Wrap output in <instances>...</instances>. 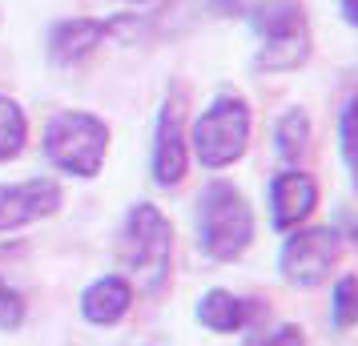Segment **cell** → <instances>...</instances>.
I'll list each match as a JSON object with an SVG mask.
<instances>
[{
    "label": "cell",
    "instance_id": "cell-1",
    "mask_svg": "<svg viewBox=\"0 0 358 346\" xmlns=\"http://www.w3.org/2000/svg\"><path fill=\"white\" fill-rule=\"evenodd\" d=\"M121 262L129 270V282L145 294H162L173 262V226L153 201H133L121 230Z\"/></svg>",
    "mask_w": 358,
    "mask_h": 346
},
{
    "label": "cell",
    "instance_id": "cell-2",
    "mask_svg": "<svg viewBox=\"0 0 358 346\" xmlns=\"http://www.w3.org/2000/svg\"><path fill=\"white\" fill-rule=\"evenodd\" d=\"M254 242V210L238 185L210 182L197 194V246L217 262L242 258Z\"/></svg>",
    "mask_w": 358,
    "mask_h": 346
},
{
    "label": "cell",
    "instance_id": "cell-3",
    "mask_svg": "<svg viewBox=\"0 0 358 346\" xmlns=\"http://www.w3.org/2000/svg\"><path fill=\"white\" fill-rule=\"evenodd\" d=\"M41 145L52 169H61L69 178H97L109 153V125L85 109H69L45 125Z\"/></svg>",
    "mask_w": 358,
    "mask_h": 346
},
{
    "label": "cell",
    "instance_id": "cell-4",
    "mask_svg": "<svg viewBox=\"0 0 358 346\" xmlns=\"http://www.w3.org/2000/svg\"><path fill=\"white\" fill-rule=\"evenodd\" d=\"M250 129H254V117H250L245 97L222 93L194 121L189 149L201 161V169H226V165L242 161V153L250 149Z\"/></svg>",
    "mask_w": 358,
    "mask_h": 346
},
{
    "label": "cell",
    "instance_id": "cell-5",
    "mask_svg": "<svg viewBox=\"0 0 358 346\" xmlns=\"http://www.w3.org/2000/svg\"><path fill=\"white\" fill-rule=\"evenodd\" d=\"M342 254V233L330 226H310V230H290L286 246L278 254L282 278L298 290H314L330 278V270L338 266Z\"/></svg>",
    "mask_w": 358,
    "mask_h": 346
},
{
    "label": "cell",
    "instance_id": "cell-6",
    "mask_svg": "<svg viewBox=\"0 0 358 346\" xmlns=\"http://www.w3.org/2000/svg\"><path fill=\"white\" fill-rule=\"evenodd\" d=\"M61 210V185L52 178H29L17 185H0V233L33 226Z\"/></svg>",
    "mask_w": 358,
    "mask_h": 346
},
{
    "label": "cell",
    "instance_id": "cell-7",
    "mask_svg": "<svg viewBox=\"0 0 358 346\" xmlns=\"http://www.w3.org/2000/svg\"><path fill=\"white\" fill-rule=\"evenodd\" d=\"M149 169H153L157 185H178L185 178V169H189V137H185V121H181V109L173 101H165L162 113H157Z\"/></svg>",
    "mask_w": 358,
    "mask_h": 346
},
{
    "label": "cell",
    "instance_id": "cell-8",
    "mask_svg": "<svg viewBox=\"0 0 358 346\" xmlns=\"http://www.w3.org/2000/svg\"><path fill=\"white\" fill-rule=\"evenodd\" d=\"M318 206V185L302 169H282L270 182V222L274 230H302V222Z\"/></svg>",
    "mask_w": 358,
    "mask_h": 346
},
{
    "label": "cell",
    "instance_id": "cell-9",
    "mask_svg": "<svg viewBox=\"0 0 358 346\" xmlns=\"http://www.w3.org/2000/svg\"><path fill=\"white\" fill-rule=\"evenodd\" d=\"M109 36V24L105 20H93V17H73V20H57L49 29V61L52 65H81L89 61L93 52L105 45Z\"/></svg>",
    "mask_w": 358,
    "mask_h": 346
},
{
    "label": "cell",
    "instance_id": "cell-10",
    "mask_svg": "<svg viewBox=\"0 0 358 346\" xmlns=\"http://www.w3.org/2000/svg\"><path fill=\"white\" fill-rule=\"evenodd\" d=\"M133 310V282L121 274H105V278L89 282L81 290V314L93 326H113Z\"/></svg>",
    "mask_w": 358,
    "mask_h": 346
},
{
    "label": "cell",
    "instance_id": "cell-11",
    "mask_svg": "<svg viewBox=\"0 0 358 346\" xmlns=\"http://www.w3.org/2000/svg\"><path fill=\"white\" fill-rule=\"evenodd\" d=\"M254 318H258V306L250 298H238L234 290L213 286L197 298V322L213 334H242V330H250Z\"/></svg>",
    "mask_w": 358,
    "mask_h": 346
},
{
    "label": "cell",
    "instance_id": "cell-12",
    "mask_svg": "<svg viewBox=\"0 0 358 346\" xmlns=\"http://www.w3.org/2000/svg\"><path fill=\"white\" fill-rule=\"evenodd\" d=\"M306 61H310V24H302V29H294V33L262 41L258 57H254V69H266V73H290V69L306 65Z\"/></svg>",
    "mask_w": 358,
    "mask_h": 346
},
{
    "label": "cell",
    "instance_id": "cell-13",
    "mask_svg": "<svg viewBox=\"0 0 358 346\" xmlns=\"http://www.w3.org/2000/svg\"><path fill=\"white\" fill-rule=\"evenodd\" d=\"M24 141H29V117L13 97L0 93V161H13L24 153Z\"/></svg>",
    "mask_w": 358,
    "mask_h": 346
},
{
    "label": "cell",
    "instance_id": "cell-14",
    "mask_svg": "<svg viewBox=\"0 0 358 346\" xmlns=\"http://www.w3.org/2000/svg\"><path fill=\"white\" fill-rule=\"evenodd\" d=\"M274 149L282 161H298L310 149V117L302 109L282 113V121H278V129H274Z\"/></svg>",
    "mask_w": 358,
    "mask_h": 346
},
{
    "label": "cell",
    "instance_id": "cell-15",
    "mask_svg": "<svg viewBox=\"0 0 358 346\" xmlns=\"http://www.w3.org/2000/svg\"><path fill=\"white\" fill-rule=\"evenodd\" d=\"M330 322L334 330H350L358 326V278L355 274H342L330 290Z\"/></svg>",
    "mask_w": 358,
    "mask_h": 346
},
{
    "label": "cell",
    "instance_id": "cell-16",
    "mask_svg": "<svg viewBox=\"0 0 358 346\" xmlns=\"http://www.w3.org/2000/svg\"><path fill=\"white\" fill-rule=\"evenodd\" d=\"M338 149H342V161H346L350 178H355V189H358V93L342 105V113H338Z\"/></svg>",
    "mask_w": 358,
    "mask_h": 346
},
{
    "label": "cell",
    "instance_id": "cell-17",
    "mask_svg": "<svg viewBox=\"0 0 358 346\" xmlns=\"http://www.w3.org/2000/svg\"><path fill=\"white\" fill-rule=\"evenodd\" d=\"M242 346H306V330L294 326V322H282V326H270V330H254V334H245Z\"/></svg>",
    "mask_w": 358,
    "mask_h": 346
},
{
    "label": "cell",
    "instance_id": "cell-18",
    "mask_svg": "<svg viewBox=\"0 0 358 346\" xmlns=\"http://www.w3.org/2000/svg\"><path fill=\"white\" fill-rule=\"evenodd\" d=\"M20 322H24V294L0 278V330H20Z\"/></svg>",
    "mask_w": 358,
    "mask_h": 346
},
{
    "label": "cell",
    "instance_id": "cell-19",
    "mask_svg": "<svg viewBox=\"0 0 358 346\" xmlns=\"http://www.w3.org/2000/svg\"><path fill=\"white\" fill-rule=\"evenodd\" d=\"M338 8H342V17L358 29V0H338Z\"/></svg>",
    "mask_w": 358,
    "mask_h": 346
},
{
    "label": "cell",
    "instance_id": "cell-20",
    "mask_svg": "<svg viewBox=\"0 0 358 346\" xmlns=\"http://www.w3.org/2000/svg\"><path fill=\"white\" fill-rule=\"evenodd\" d=\"M350 242H355V250H358V222L350 226Z\"/></svg>",
    "mask_w": 358,
    "mask_h": 346
},
{
    "label": "cell",
    "instance_id": "cell-21",
    "mask_svg": "<svg viewBox=\"0 0 358 346\" xmlns=\"http://www.w3.org/2000/svg\"><path fill=\"white\" fill-rule=\"evenodd\" d=\"M121 4H149V0H121Z\"/></svg>",
    "mask_w": 358,
    "mask_h": 346
}]
</instances>
